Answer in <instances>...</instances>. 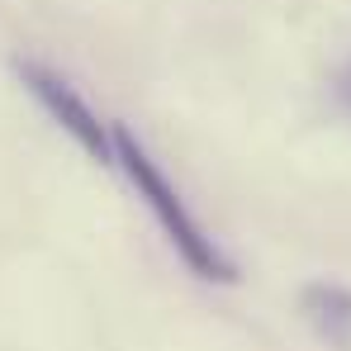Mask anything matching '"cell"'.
<instances>
[{
  "instance_id": "1",
  "label": "cell",
  "mask_w": 351,
  "mask_h": 351,
  "mask_svg": "<svg viewBox=\"0 0 351 351\" xmlns=\"http://www.w3.org/2000/svg\"><path fill=\"white\" fill-rule=\"evenodd\" d=\"M114 167H123V176H128V180H133V190H138V199L152 209V219L162 223L167 242L176 247V256H180L199 280L237 285V266L223 256V247L199 228V219L185 209L180 190L167 180V171L157 167V157H152V152H147V147L123 128V123H114Z\"/></svg>"
},
{
  "instance_id": "2",
  "label": "cell",
  "mask_w": 351,
  "mask_h": 351,
  "mask_svg": "<svg viewBox=\"0 0 351 351\" xmlns=\"http://www.w3.org/2000/svg\"><path fill=\"white\" fill-rule=\"evenodd\" d=\"M14 76L24 81V90L48 110V119L58 123L62 133H71L76 138V147L90 157V162H100V167H114V128L110 123H100V114L76 95V86L58 76L53 66H43V62H14Z\"/></svg>"
},
{
  "instance_id": "3",
  "label": "cell",
  "mask_w": 351,
  "mask_h": 351,
  "mask_svg": "<svg viewBox=\"0 0 351 351\" xmlns=\"http://www.w3.org/2000/svg\"><path fill=\"white\" fill-rule=\"evenodd\" d=\"M299 313L332 351H351V285H342V280H308L299 290Z\"/></svg>"
},
{
  "instance_id": "4",
  "label": "cell",
  "mask_w": 351,
  "mask_h": 351,
  "mask_svg": "<svg viewBox=\"0 0 351 351\" xmlns=\"http://www.w3.org/2000/svg\"><path fill=\"white\" fill-rule=\"evenodd\" d=\"M332 95H337V105H342V110L351 114V62L342 66V71H337V81H332Z\"/></svg>"
}]
</instances>
